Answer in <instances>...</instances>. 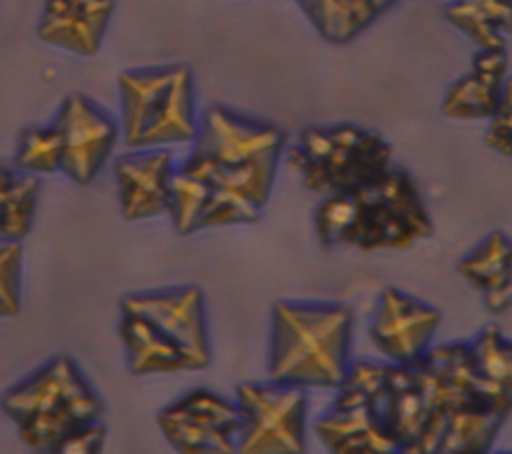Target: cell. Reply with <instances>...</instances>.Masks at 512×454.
<instances>
[{
    "label": "cell",
    "instance_id": "25",
    "mask_svg": "<svg viewBox=\"0 0 512 454\" xmlns=\"http://www.w3.org/2000/svg\"><path fill=\"white\" fill-rule=\"evenodd\" d=\"M208 194H210V188L204 180L184 172L182 168H176L172 178L170 208H168V216L172 220L176 234L190 236L194 232H200L198 222H200L204 204L208 200Z\"/></svg>",
    "mask_w": 512,
    "mask_h": 454
},
{
    "label": "cell",
    "instance_id": "9",
    "mask_svg": "<svg viewBox=\"0 0 512 454\" xmlns=\"http://www.w3.org/2000/svg\"><path fill=\"white\" fill-rule=\"evenodd\" d=\"M166 442L182 454H234L242 414L234 400L208 388H194L156 416Z\"/></svg>",
    "mask_w": 512,
    "mask_h": 454
},
{
    "label": "cell",
    "instance_id": "2",
    "mask_svg": "<svg viewBox=\"0 0 512 454\" xmlns=\"http://www.w3.org/2000/svg\"><path fill=\"white\" fill-rule=\"evenodd\" d=\"M322 248H354L362 254L406 250L434 234L424 196L408 170L390 164L370 182L322 196L314 210Z\"/></svg>",
    "mask_w": 512,
    "mask_h": 454
},
{
    "label": "cell",
    "instance_id": "14",
    "mask_svg": "<svg viewBox=\"0 0 512 454\" xmlns=\"http://www.w3.org/2000/svg\"><path fill=\"white\" fill-rule=\"evenodd\" d=\"M116 0H44L36 36L48 46L94 56L110 28Z\"/></svg>",
    "mask_w": 512,
    "mask_h": 454
},
{
    "label": "cell",
    "instance_id": "12",
    "mask_svg": "<svg viewBox=\"0 0 512 454\" xmlns=\"http://www.w3.org/2000/svg\"><path fill=\"white\" fill-rule=\"evenodd\" d=\"M440 324L438 308L396 286H384L370 314L368 336L386 362L414 364L432 348Z\"/></svg>",
    "mask_w": 512,
    "mask_h": 454
},
{
    "label": "cell",
    "instance_id": "17",
    "mask_svg": "<svg viewBox=\"0 0 512 454\" xmlns=\"http://www.w3.org/2000/svg\"><path fill=\"white\" fill-rule=\"evenodd\" d=\"M380 412L398 452L420 454L428 402L414 364H390Z\"/></svg>",
    "mask_w": 512,
    "mask_h": 454
},
{
    "label": "cell",
    "instance_id": "16",
    "mask_svg": "<svg viewBox=\"0 0 512 454\" xmlns=\"http://www.w3.org/2000/svg\"><path fill=\"white\" fill-rule=\"evenodd\" d=\"M506 78V50H476L470 70L448 86L440 112L452 120H488L498 108Z\"/></svg>",
    "mask_w": 512,
    "mask_h": 454
},
{
    "label": "cell",
    "instance_id": "4",
    "mask_svg": "<svg viewBox=\"0 0 512 454\" xmlns=\"http://www.w3.org/2000/svg\"><path fill=\"white\" fill-rule=\"evenodd\" d=\"M354 314L342 302L278 300L272 306L268 378L336 390L350 366Z\"/></svg>",
    "mask_w": 512,
    "mask_h": 454
},
{
    "label": "cell",
    "instance_id": "21",
    "mask_svg": "<svg viewBox=\"0 0 512 454\" xmlns=\"http://www.w3.org/2000/svg\"><path fill=\"white\" fill-rule=\"evenodd\" d=\"M40 178L0 162V240L22 242L36 218Z\"/></svg>",
    "mask_w": 512,
    "mask_h": 454
},
{
    "label": "cell",
    "instance_id": "5",
    "mask_svg": "<svg viewBox=\"0 0 512 454\" xmlns=\"http://www.w3.org/2000/svg\"><path fill=\"white\" fill-rule=\"evenodd\" d=\"M2 414L32 452L54 454L76 428L102 420L106 404L66 354L44 360L0 394Z\"/></svg>",
    "mask_w": 512,
    "mask_h": 454
},
{
    "label": "cell",
    "instance_id": "8",
    "mask_svg": "<svg viewBox=\"0 0 512 454\" xmlns=\"http://www.w3.org/2000/svg\"><path fill=\"white\" fill-rule=\"evenodd\" d=\"M240 454H302L308 444V390L274 380L236 386Z\"/></svg>",
    "mask_w": 512,
    "mask_h": 454
},
{
    "label": "cell",
    "instance_id": "19",
    "mask_svg": "<svg viewBox=\"0 0 512 454\" xmlns=\"http://www.w3.org/2000/svg\"><path fill=\"white\" fill-rule=\"evenodd\" d=\"M400 0H294L318 36L346 46L388 14Z\"/></svg>",
    "mask_w": 512,
    "mask_h": 454
},
{
    "label": "cell",
    "instance_id": "6",
    "mask_svg": "<svg viewBox=\"0 0 512 454\" xmlns=\"http://www.w3.org/2000/svg\"><path fill=\"white\" fill-rule=\"evenodd\" d=\"M120 136L128 148L192 144L200 114L186 64L124 70L118 76Z\"/></svg>",
    "mask_w": 512,
    "mask_h": 454
},
{
    "label": "cell",
    "instance_id": "26",
    "mask_svg": "<svg viewBox=\"0 0 512 454\" xmlns=\"http://www.w3.org/2000/svg\"><path fill=\"white\" fill-rule=\"evenodd\" d=\"M390 362L350 360L336 388L334 404H382Z\"/></svg>",
    "mask_w": 512,
    "mask_h": 454
},
{
    "label": "cell",
    "instance_id": "20",
    "mask_svg": "<svg viewBox=\"0 0 512 454\" xmlns=\"http://www.w3.org/2000/svg\"><path fill=\"white\" fill-rule=\"evenodd\" d=\"M444 16L478 50H506L512 36V0H450Z\"/></svg>",
    "mask_w": 512,
    "mask_h": 454
},
{
    "label": "cell",
    "instance_id": "18",
    "mask_svg": "<svg viewBox=\"0 0 512 454\" xmlns=\"http://www.w3.org/2000/svg\"><path fill=\"white\" fill-rule=\"evenodd\" d=\"M118 336L126 354V368L132 376L190 370L180 348L148 318L136 312H122Z\"/></svg>",
    "mask_w": 512,
    "mask_h": 454
},
{
    "label": "cell",
    "instance_id": "28",
    "mask_svg": "<svg viewBox=\"0 0 512 454\" xmlns=\"http://www.w3.org/2000/svg\"><path fill=\"white\" fill-rule=\"evenodd\" d=\"M484 144L512 160V76L506 78L498 108L488 118Z\"/></svg>",
    "mask_w": 512,
    "mask_h": 454
},
{
    "label": "cell",
    "instance_id": "7",
    "mask_svg": "<svg viewBox=\"0 0 512 454\" xmlns=\"http://www.w3.org/2000/svg\"><path fill=\"white\" fill-rule=\"evenodd\" d=\"M392 146L350 122L306 126L284 150V162L306 190L328 196L354 190L392 164Z\"/></svg>",
    "mask_w": 512,
    "mask_h": 454
},
{
    "label": "cell",
    "instance_id": "32",
    "mask_svg": "<svg viewBox=\"0 0 512 454\" xmlns=\"http://www.w3.org/2000/svg\"><path fill=\"white\" fill-rule=\"evenodd\" d=\"M448 2H450V0H448Z\"/></svg>",
    "mask_w": 512,
    "mask_h": 454
},
{
    "label": "cell",
    "instance_id": "13",
    "mask_svg": "<svg viewBox=\"0 0 512 454\" xmlns=\"http://www.w3.org/2000/svg\"><path fill=\"white\" fill-rule=\"evenodd\" d=\"M120 214L128 222L168 214L174 160L168 148H132L112 164Z\"/></svg>",
    "mask_w": 512,
    "mask_h": 454
},
{
    "label": "cell",
    "instance_id": "3",
    "mask_svg": "<svg viewBox=\"0 0 512 454\" xmlns=\"http://www.w3.org/2000/svg\"><path fill=\"white\" fill-rule=\"evenodd\" d=\"M286 146L282 126L210 104L202 110L192 150L178 168L264 210Z\"/></svg>",
    "mask_w": 512,
    "mask_h": 454
},
{
    "label": "cell",
    "instance_id": "27",
    "mask_svg": "<svg viewBox=\"0 0 512 454\" xmlns=\"http://www.w3.org/2000/svg\"><path fill=\"white\" fill-rule=\"evenodd\" d=\"M22 306V242L0 240V318H14Z\"/></svg>",
    "mask_w": 512,
    "mask_h": 454
},
{
    "label": "cell",
    "instance_id": "11",
    "mask_svg": "<svg viewBox=\"0 0 512 454\" xmlns=\"http://www.w3.org/2000/svg\"><path fill=\"white\" fill-rule=\"evenodd\" d=\"M122 312H136L160 328L184 354L190 370L210 366L204 292L196 284L132 292L120 298Z\"/></svg>",
    "mask_w": 512,
    "mask_h": 454
},
{
    "label": "cell",
    "instance_id": "22",
    "mask_svg": "<svg viewBox=\"0 0 512 454\" xmlns=\"http://www.w3.org/2000/svg\"><path fill=\"white\" fill-rule=\"evenodd\" d=\"M456 270L482 294L512 284V240L500 230L486 234L458 260Z\"/></svg>",
    "mask_w": 512,
    "mask_h": 454
},
{
    "label": "cell",
    "instance_id": "30",
    "mask_svg": "<svg viewBox=\"0 0 512 454\" xmlns=\"http://www.w3.org/2000/svg\"><path fill=\"white\" fill-rule=\"evenodd\" d=\"M482 298H484V306L490 314H502L512 306V284H508L500 290L482 294Z\"/></svg>",
    "mask_w": 512,
    "mask_h": 454
},
{
    "label": "cell",
    "instance_id": "29",
    "mask_svg": "<svg viewBox=\"0 0 512 454\" xmlns=\"http://www.w3.org/2000/svg\"><path fill=\"white\" fill-rule=\"evenodd\" d=\"M106 440V426L102 420L84 424L70 432L56 448L54 454H96L102 450Z\"/></svg>",
    "mask_w": 512,
    "mask_h": 454
},
{
    "label": "cell",
    "instance_id": "15",
    "mask_svg": "<svg viewBox=\"0 0 512 454\" xmlns=\"http://www.w3.org/2000/svg\"><path fill=\"white\" fill-rule=\"evenodd\" d=\"M312 430L334 454H396L378 404H334L314 420Z\"/></svg>",
    "mask_w": 512,
    "mask_h": 454
},
{
    "label": "cell",
    "instance_id": "24",
    "mask_svg": "<svg viewBox=\"0 0 512 454\" xmlns=\"http://www.w3.org/2000/svg\"><path fill=\"white\" fill-rule=\"evenodd\" d=\"M14 168L34 174L50 176L60 174L62 166V138L54 122L32 124L20 130L16 152L12 160Z\"/></svg>",
    "mask_w": 512,
    "mask_h": 454
},
{
    "label": "cell",
    "instance_id": "10",
    "mask_svg": "<svg viewBox=\"0 0 512 454\" xmlns=\"http://www.w3.org/2000/svg\"><path fill=\"white\" fill-rule=\"evenodd\" d=\"M62 138L60 174L88 186L110 160L120 138V122L82 92L68 94L52 120Z\"/></svg>",
    "mask_w": 512,
    "mask_h": 454
},
{
    "label": "cell",
    "instance_id": "23",
    "mask_svg": "<svg viewBox=\"0 0 512 454\" xmlns=\"http://www.w3.org/2000/svg\"><path fill=\"white\" fill-rule=\"evenodd\" d=\"M470 356L478 374L508 402H512V340L498 324H486L468 340Z\"/></svg>",
    "mask_w": 512,
    "mask_h": 454
},
{
    "label": "cell",
    "instance_id": "31",
    "mask_svg": "<svg viewBox=\"0 0 512 454\" xmlns=\"http://www.w3.org/2000/svg\"><path fill=\"white\" fill-rule=\"evenodd\" d=\"M410 2H416V0H410Z\"/></svg>",
    "mask_w": 512,
    "mask_h": 454
},
{
    "label": "cell",
    "instance_id": "1",
    "mask_svg": "<svg viewBox=\"0 0 512 454\" xmlns=\"http://www.w3.org/2000/svg\"><path fill=\"white\" fill-rule=\"evenodd\" d=\"M414 368L420 376L428 424L420 454H480L490 450L512 402L474 368L468 342L432 346Z\"/></svg>",
    "mask_w": 512,
    "mask_h": 454
}]
</instances>
